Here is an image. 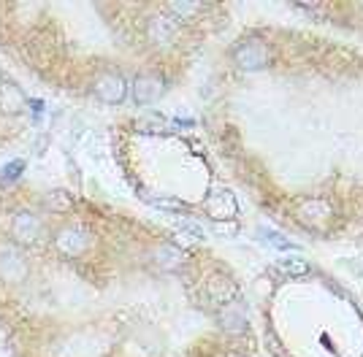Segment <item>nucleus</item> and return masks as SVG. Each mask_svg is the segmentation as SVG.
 <instances>
[{
	"mask_svg": "<svg viewBox=\"0 0 363 357\" xmlns=\"http://www.w3.org/2000/svg\"><path fill=\"white\" fill-rule=\"evenodd\" d=\"M203 211L212 220H233L236 217V198L230 190H212L203 200Z\"/></svg>",
	"mask_w": 363,
	"mask_h": 357,
	"instance_id": "6e6552de",
	"label": "nucleus"
},
{
	"mask_svg": "<svg viewBox=\"0 0 363 357\" xmlns=\"http://www.w3.org/2000/svg\"><path fill=\"white\" fill-rule=\"evenodd\" d=\"M166 8L174 14V19H196L201 11H203V3H190V0H174V3H166Z\"/></svg>",
	"mask_w": 363,
	"mask_h": 357,
	"instance_id": "9b49d317",
	"label": "nucleus"
},
{
	"mask_svg": "<svg viewBox=\"0 0 363 357\" xmlns=\"http://www.w3.org/2000/svg\"><path fill=\"white\" fill-rule=\"evenodd\" d=\"M298 220L312 230H325L333 220V208L325 200H303L298 206Z\"/></svg>",
	"mask_w": 363,
	"mask_h": 357,
	"instance_id": "0eeeda50",
	"label": "nucleus"
},
{
	"mask_svg": "<svg viewBox=\"0 0 363 357\" xmlns=\"http://www.w3.org/2000/svg\"><path fill=\"white\" fill-rule=\"evenodd\" d=\"M177 35H179V25H177L174 16L152 14L150 19H147V38H150L152 44L168 46L177 41Z\"/></svg>",
	"mask_w": 363,
	"mask_h": 357,
	"instance_id": "423d86ee",
	"label": "nucleus"
},
{
	"mask_svg": "<svg viewBox=\"0 0 363 357\" xmlns=\"http://www.w3.org/2000/svg\"><path fill=\"white\" fill-rule=\"evenodd\" d=\"M44 206L57 211V214H68L74 208V198L65 193V190H52V193L44 198Z\"/></svg>",
	"mask_w": 363,
	"mask_h": 357,
	"instance_id": "f8f14e48",
	"label": "nucleus"
},
{
	"mask_svg": "<svg viewBox=\"0 0 363 357\" xmlns=\"http://www.w3.org/2000/svg\"><path fill=\"white\" fill-rule=\"evenodd\" d=\"M22 171H25V163H22V160H14V163L3 165L0 181H3V184H6V181H14L16 176H22Z\"/></svg>",
	"mask_w": 363,
	"mask_h": 357,
	"instance_id": "dca6fc26",
	"label": "nucleus"
},
{
	"mask_svg": "<svg viewBox=\"0 0 363 357\" xmlns=\"http://www.w3.org/2000/svg\"><path fill=\"white\" fill-rule=\"evenodd\" d=\"M152 203L160 208H168V211H182V208H184V203L174 200V198H152Z\"/></svg>",
	"mask_w": 363,
	"mask_h": 357,
	"instance_id": "f3484780",
	"label": "nucleus"
},
{
	"mask_svg": "<svg viewBox=\"0 0 363 357\" xmlns=\"http://www.w3.org/2000/svg\"><path fill=\"white\" fill-rule=\"evenodd\" d=\"M157 263H160V268H166V271H174V268H179L182 263H184V257H182L179 249L163 246V249L157 252Z\"/></svg>",
	"mask_w": 363,
	"mask_h": 357,
	"instance_id": "ddd939ff",
	"label": "nucleus"
},
{
	"mask_svg": "<svg viewBox=\"0 0 363 357\" xmlns=\"http://www.w3.org/2000/svg\"><path fill=\"white\" fill-rule=\"evenodd\" d=\"M11 238L19 246H33L41 238V220L33 211H19L11 220Z\"/></svg>",
	"mask_w": 363,
	"mask_h": 357,
	"instance_id": "39448f33",
	"label": "nucleus"
},
{
	"mask_svg": "<svg viewBox=\"0 0 363 357\" xmlns=\"http://www.w3.org/2000/svg\"><path fill=\"white\" fill-rule=\"evenodd\" d=\"M92 92H95V98H98L101 103L117 106L128 98V79H125L120 71H106V74H101L95 79Z\"/></svg>",
	"mask_w": 363,
	"mask_h": 357,
	"instance_id": "f03ea898",
	"label": "nucleus"
},
{
	"mask_svg": "<svg viewBox=\"0 0 363 357\" xmlns=\"http://www.w3.org/2000/svg\"><path fill=\"white\" fill-rule=\"evenodd\" d=\"M166 79L160 74H141L133 79V101L138 106H150L166 95Z\"/></svg>",
	"mask_w": 363,
	"mask_h": 357,
	"instance_id": "20e7f679",
	"label": "nucleus"
},
{
	"mask_svg": "<svg viewBox=\"0 0 363 357\" xmlns=\"http://www.w3.org/2000/svg\"><path fill=\"white\" fill-rule=\"evenodd\" d=\"M230 57L242 71H260V68H266L272 62V49L260 38H247V41H239L233 46Z\"/></svg>",
	"mask_w": 363,
	"mask_h": 357,
	"instance_id": "f257e3e1",
	"label": "nucleus"
},
{
	"mask_svg": "<svg viewBox=\"0 0 363 357\" xmlns=\"http://www.w3.org/2000/svg\"><path fill=\"white\" fill-rule=\"evenodd\" d=\"M55 249L62 257H79L90 249V233L82 225H62L55 236Z\"/></svg>",
	"mask_w": 363,
	"mask_h": 357,
	"instance_id": "7ed1b4c3",
	"label": "nucleus"
},
{
	"mask_svg": "<svg viewBox=\"0 0 363 357\" xmlns=\"http://www.w3.org/2000/svg\"><path fill=\"white\" fill-rule=\"evenodd\" d=\"M220 325L225 327L228 333H242V330H247V312L242 309V303H239V300H233V303H225Z\"/></svg>",
	"mask_w": 363,
	"mask_h": 357,
	"instance_id": "9d476101",
	"label": "nucleus"
},
{
	"mask_svg": "<svg viewBox=\"0 0 363 357\" xmlns=\"http://www.w3.org/2000/svg\"><path fill=\"white\" fill-rule=\"evenodd\" d=\"M260 233H263V238H266L269 244H274L277 249H298V246H296L290 238H282L277 230H260Z\"/></svg>",
	"mask_w": 363,
	"mask_h": 357,
	"instance_id": "2eb2a0df",
	"label": "nucleus"
},
{
	"mask_svg": "<svg viewBox=\"0 0 363 357\" xmlns=\"http://www.w3.org/2000/svg\"><path fill=\"white\" fill-rule=\"evenodd\" d=\"M279 268L290 273V276H306L309 273V263L306 260H298V257H285V260H279Z\"/></svg>",
	"mask_w": 363,
	"mask_h": 357,
	"instance_id": "4468645a",
	"label": "nucleus"
},
{
	"mask_svg": "<svg viewBox=\"0 0 363 357\" xmlns=\"http://www.w3.org/2000/svg\"><path fill=\"white\" fill-rule=\"evenodd\" d=\"M28 98H25V92L16 87V81L11 79H0V111L3 114H9V117H16V114H22L25 108H28Z\"/></svg>",
	"mask_w": 363,
	"mask_h": 357,
	"instance_id": "1a4fd4ad",
	"label": "nucleus"
}]
</instances>
